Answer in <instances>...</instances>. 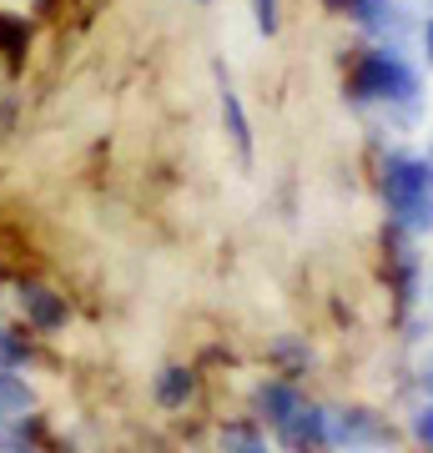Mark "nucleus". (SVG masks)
Segmentation results:
<instances>
[{"label":"nucleus","mask_w":433,"mask_h":453,"mask_svg":"<svg viewBox=\"0 0 433 453\" xmlns=\"http://www.w3.org/2000/svg\"><path fill=\"white\" fill-rule=\"evenodd\" d=\"M378 187H383L388 217H393L398 232H429L433 226V166H429V157L388 151Z\"/></svg>","instance_id":"1"},{"label":"nucleus","mask_w":433,"mask_h":453,"mask_svg":"<svg viewBox=\"0 0 433 453\" xmlns=\"http://www.w3.org/2000/svg\"><path fill=\"white\" fill-rule=\"evenodd\" d=\"M353 101H383V106H408L418 96V71L398 50H363L348 76Z\"/></svg>","instance_id":"2"},{"label":"nucleus","mask_w":433,"mask_h":453,"mask_svg":"<svg viewBox=\"0 0 433 453\" xmlns=\"http://www.w3.org/2000/svg\"><path fill=\"white\" fill-rule=\"evenodd\" d=\"M16 308H20V318H26L35 333H56V327H66V297L56 288H46V282H20L16 288Z\"/></svg>","instance_id":"3"},{"label":"nucleus","mask_w":433,"mask_h":453,"mask_svg":"<svg viewBox=\"0 0 433 453\" xmlns=\"http://www.w3.org/2000/svg\"><path fill=\"white\" fill-rule=\"evenodd\" d=\"M217 111H222V131L232 151H237L242 162H252V121H247V106H242L237 86L227 81L222 71H217Z\"/></svg>","instance_id":"4"},{"label":"nucleus","mask_w":433,"mask_h":453,"mask_svg":"<svg viewBox=\"0 0 433 453\" xmlns=\"http://www.w3.org/2000/svg\"><path fill=\"white\" fill-rule=\"evenodd\" d=\"M328 438L343 443V449H368V443H388V428L368 408H348V413L328 418Z\"/></svg>","instance_id":"5"},{"label":"nucleus","mask_w":433,"mask_h":453,"mask_svg":"<svg viewBox=\"0 0 433 453\" xmlns=\"http://www.w3.org/2000/svg\"><path fill=\"white\" fill-rule=\"evenodd\" d=\"M298 408H303V393L292 388V383H282V378H267V383L257 388V413L273 423V428H282Z\"/></svg>","instance_id":"6"},{"label":"nucleus","mask_w":433,"mask_h":453,"mask_svg":"<svg viewBox=\"0 0 433 453\" xmlns=\"http://www.w3.org/2000/svg\"><path fill=\"white\" fill-rule=\"evenodd\" d=\"M277 434L288 438L292 449H318V443H328V413L303 403L288 423H282V428H277Z\"/></svg>","instance_id":"7"},{"label":"nucleus","mask_w":433,"mask_h":453,"mask_svg":"<svg viewBox=\"0 0 433 453\" xmlns=\"http://www.w3.org/2000/svg\"><path fill=\"white\" fill-rule=\"evenodd\" d=\"M35 408V393L31 383L20 378L16 368H0V423H11V418H26Z\"/></svg>","instance_id":"8"},{"label":"nucleus","mask_w":433,"mask_h":453,"mask_svg":"<svg viewBox=\"0 0 433 453\" xmlns=\"http://www.w3.org/2000/svg\"><path fill=\"white\" fill-rule=\"evenodd\" d=\"M348 20H358L368 35H383L398 26V0H353L348 5Z\"/></svg>","instance_id":"9"},{"label":"nucleus","mask_w":433,"mask_h":453,"mask_svg":"<svg viewBox=\"0 0 433 453\" xmlns=\"http://www.w3.org/2000/svg\"><path fill=\"white\" fill-rule=\"evenodd\" d=\"M197 393V372L192 368H166L157 378V403L161 408H182Z\"/></svg>","instance_id":"10"},{"label":"nucleus","mask_w":433,"mask_h":453,"mask_svg":"<svg viewBox=\"0 0 433 453\" xmlns=\"http://www.w3.org/2000/svg\"><path fill=\"white\" fill-rule=\"evenodd\" d=\"M222 449L227 453H273L267 449V438L257 434L252 423H232V428H222Z\"/></svg>","instance_id":"11"},{"label":"nucleus","mask_w":433,"mask_h":453,"mask_svg":"<svg viewBox=\"0 0 433 453\" xmlns=\"http://www.w3.org/2000/svg\"><path fill=\"white\" fill-rule=\"evenodd\" d=\"M26 46H31V31H26V20L0 16V56L20 61V56H26Z\"/></svg>","instance_id":"12"},{"label":"nucleus","mask_w":433,"mask_h":453,"mask_svg":"<svg viewBox=\"0 0 433 453\" xmlns=\"http://www.w3.org/2000/svg\"><path fill=\"white\" fill-rule=\"evenodd\" d=\"M252 20L262 35H277V26H282V0H252Z\"/></svg>","instance_id":"13"},{"label":"nucleus","mask_w":433,"mask_h":453,"mask_svg":"<svg viewBox=\"0 0 433 453\" xmlns=\"http://www.w3.org/2000/svg\"><path fill=\"white\" fill-rule=\"evenodd\" d=\"M26 357H31V342H20V333H5V327H0V363L16 368V363H26Z\"/></svg>","instance_id":"14"},{"label":"nucleus","mask_w":433,"mask_h":453,"mask_svg":"<svg viewBox=\"0 0 433 453\" xmlns=\"http://www.w3.org/2000/svg\"><path fill=\"white\" fill-rule=\"evenodd\" d=\"M414 434H418V443H423V449L433 453V403L414 413Z\"/></svg>","instance_id":"15"},{"label":"nucleus","mask_w":433,"mask_h":453,"mask_svg":"<svg viewBox=\"0 0 433 453\" xmlns=\"http://www.w3.org/2000/svg\"><path fill=\"white\" fill-rule=\"evenodd\" d=\"M273 353L288 357V363H298V368H303V363H313V353H307V348H298V342H277Z\"/></svg>","instance_id":"16"},{"label":"nucleus","mask_w":433,"mask_h":453,"mask_svg":"<svg viewBox=\"0 0 433 453\" xmlns=\"http://www.w3.org/2000/svg\"><path fill=\"white\" fill-rule=\"evenodd\" d=\"M423 50H429V65H433V11H429V26H423Z\"/></svg>","instance_id":"17"},{"label":"nucleus","mask_w":433,"mask_h":453,"mask_svg":"<svg viewBox=\"0 0 433 453\" xmlns=\"http://www.w3.org/2000/svg\"><path fill=\"white\" fill-rule=\"evenodd\" d=\"M429 292H433V267H429Z\"/></svg>","instance_id":"18"},{"label":"nucleus","mask_w":433,"mask_h":453,"mask_svg":"<svg viewBox=\"0 0 433 453\" xmlns=\"http://www.w3.org/2000/svg\"><path fill=\"white\" fill-rule=\"evenodd\" d=\"M197 5H207V0H197Z\"/></svg>","instance_id":"19"}]
</instances>
